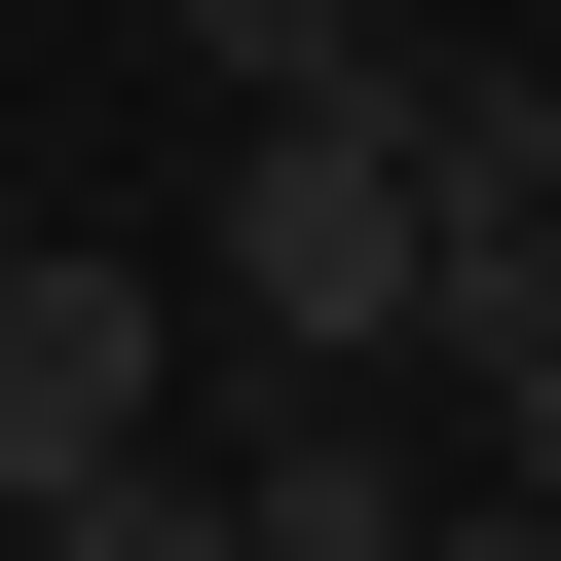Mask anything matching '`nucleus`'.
<instances>
[{"mask_svg":"<svg viewBox=\"0 0 561 561\" xmlns=\"http://www.w3.org/2000/svg\"><path fill=\"white\" fill-rule=\"evenodd\" d=\"M187 337H262V375H412V76H300V113L225 150Z\"/></svg>","mask_w":561,"mask_h":561,"instance_id":"nucleus-1","label":"nucleus"},{"mask_svg":"<svg viewBox=\"0 0 561 561\" xmlns=\"http://www.w3.org/2000/svg\"><path fill=\"white\" fill-rule=\"evenodd\" d=\"M187 412V262H113V225H0V524H38L76 449H150Z\"/></svg>","mask_w":561,"mask_h":561,"instance_id":"nucleus-2","label":"nucleus"},{"mask_svg":"<svg viewBox=\"0 0 561 561\" xmlns=\"http://www.w3.org/2000/svg\"><path fill=\"white\" fill-rule=\"evenodd\" d=\"M412 524H449V486L375 449V375H337V412H262V449H225V561H412Z\"/></svg>","mask_w":561,"mask_h":561,"instance_id":"nucleus-3","label":"nucleus"},{"mask_svg":"<svg viewBox=\"0 0 561 561\" xmlns=\"http://www.w3.org/2000/svg\"><path fill=\"white\" fill-rule=\"evenodd\" d=\"M38 561H225V449H187V412H150V449H76V486H38Z\"/></svg>","mask_w":561,"mask_h":561,"instance_id":"nucleus-4","label":"nucleus"},{"mask_svg":"<svg viewBox=\"0 0 561 561\" xmlns=\"http://www.w3.org/2000/svg\"><path fill=\"white\" fill-rule=\"evenodd\" d=\"M187 76H225V113H300V76H375V0H187Z\"/></svg>","mask_w":561,"mask_h":561,"instance_id":"nucleus-5","label":"nucleus"},{"mask_svg":"<svg viewBox=\"0 0 561 561\" xmlns=\"http://www.w3.org/2000/svg\"><path fill=\"white\" fill-rule=\"evenodd\" d=\"M412 561H561V486H486V524H412Z\"/></svg>","mask_w":561,"mask_h":561,"instance_id":"nucleus-6","label":"nucleus"}]
</instances>
